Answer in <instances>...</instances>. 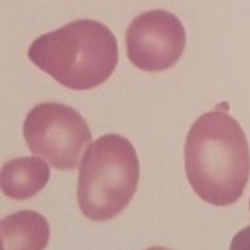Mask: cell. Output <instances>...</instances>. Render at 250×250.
<instances>
[{"mask_svg":"<svg viewBox=\"0 0 250 250\" xmlns=\"http://www.w3.org/2000/svg\"><path fill=\"white\" fill-rule=\"evenodd\" d=\"M188 181L193 192L214 207L231 205L244 194L250 176V150L240 123L213 109L194 121L184 146Z\"/></svg>","mask_w":250,"mask_h":250,"instance_id":"1","label":"cell"},{"mask_svg":"<svg viewBox=\"0 0 250 250\" xmlns=\"http://www.w3.org/2000/svg\"><path fill=\"white\" fill-rule=\"evenodd\" d=\"M28 59L62 87L87 91L112 76L119 62V44L105 24L80 19L35 39Z\"/></svg>","mask_w":250,"mask_h":250,"instance_id":"2","label":"cell"},{"mask_svg":"<svg viewBox=\"0 0 250 250\" xmlns=\"http://www.w3.org/2000/svg\"><path fill=\"white\" fill-rule=\"evenodd\" d=\"M23 133L32 153L62 170L76 169L92 141L84 117L72 106L60 103L35 105L25 117Z\"/></svg>","mask_w":250,"mask_h":250,"instance_id":"4","label":"cell"},{"mask_svg":"<svg viewBox=\"0 0 250 250\" xmlns=\"http://www.w3.org/2000/svg\"><path fill=\"white\" fill-rule=\"evenodd\" d=\"M187 32L181 20L165 10H150L130 21L125 34L129 62L145 72H160L183 56Z\"/></svg>","mask_w":250,"mask_h":250,"instance_id":"5","label":"cell"},{"mask_svg":"<svg viewBox=\"0 0 250 250\" xmlns=\"http://www.w3.org/2000/svg\"><path fill=\"white\" fill-rule=\"evenodd\" d=\"M51 229L47 218L34 210H20L0 222L1 250H44Z\"/></svg>","mask_w":250,"mask_h":250,"instance_id":"6","label":"cell"},{"mask_svg":"<svg viewBox=\"0 0 250 250\" xmlns=\"http://www.w3.org/2000/svg\"><path fill=\"white\" fill-rule=\"evenodd\" d=\"M49 180L48 164L32 157H19L7 161L1 168V192L12 200H28L36 196Z\"/></svg>","mask_w":250,"mask_h":250,"instance_id":"7","label":"cell"},{"mask_svg":"<svg viewBox=\"0 0 250 250\" xmlns=\"http://www.w3.org/2000/svg\"><path fill=\"white\" fill-rule=\"evenodd\" d=\"M145 250H170L168 248H164V246H152V248H148Z\"/></svg>","mask_w":250,"mask_h":250,"instance_id":"9","label":"cell"},{"mask_svg":"<svg viewBox=\"0 0 250 250\" xmlns=\"http://www.w3.org/2000/svg\"><path fill=\"white\" fill-rule=\"evenodd\" d=\"M229 250H250V225L241 229L233 237Z\"/></svg>","mask_w":250,"mask_h":250,"instance_id":"8","label":"cell"},{"mask_svg":"<svg viewBox=\"0 0 250 250\" xmlns=\"http://www.w3.org/2000/svg\"><path fill=\"white\" fill-rule=\"evenodd\" d=\"M249 208H250V200H249Z\"/></svg>","mask_w":250,"mask_h":250,"instance_id":"10","label":"cell"},{"mask_svg":"<svg viewBox=\"0 0 250 250\" xmlns=\"http://www.w3.org/2000/svg\"><path fill=\"white\" fill-rule=\"evenodd\" d=\"M140 161L129 140L116 133L99 137L80 164L77 204L91 221H108L120 214L135 196Z\"/></svg>","mask_w":250,"mask_h":250,"instance_id":"3","label":"cell"}]
</instances>
